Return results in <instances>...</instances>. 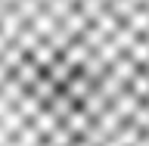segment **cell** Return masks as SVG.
<instances>
[{
	"instance_id": "1",
	"label": "cell",
	"mask_w": 149,
	"mask_h": 146,
	"mask_svg": "<svg viewBox=\"0 0 149 146\" xmlns=\"http://www.w3.org/2000/svg\"><path fill=\"white\" fill-rule=\"evenodd\" d=\"M0 146H149V0H0Z\"/></svg>"
}]
</instances>
